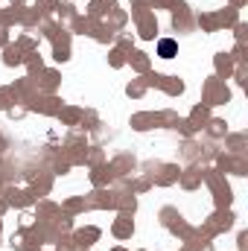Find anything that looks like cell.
<instances>
[{"label":"cell","instance_id":"obj_1","mask_svg":"<svg viewBox=\"0 0 248 251\" xmlns=\"http://www.w3.org/2000/svg\"><path fill=\"white\" fill-rule=\"evenodd\" d=\"M234 225V216H231V210H219L216 216H210V222H207V228H204V234H216V231H222V228H231Z\"/></svg>","mask_w":248,"mask_h":251},{"label":"cell","instance_id":"obj_2","mask_svg":"<svg viewBox=\"0 0 248 251\" xmlns=\"http://www.w3.org/2000/svg\"><path fill=\"white\" fill-rule=\"evenodd\" d=\"M134 21H137V26H140V38H155V32H158V21H155L149 12L137 15Z\"/></svg>","mask_w":248,"mask_h":251},{"label":"cell","instance_id":"obj_3","mask_svg":"<svg viewBox=\"0 0 248 251\" xmlns=\"http://www.w3.org/2000/svg\"><path fill=\"white\" fill-rule=\"evenodd\" d=\"M6 201L9 204H18V207H26V204H32L35 201V193L32 190H6Z\"/></svg>","mask_w":248,"mask_h":251},{"label":"cell","instance_id":"obj_4","mask_svg":"<svg viewBox=\"0 0 248 251\" xmlns=\"http://www.w3.org/2000/svg\"><path fill=\"white\" fill-rule=\"evenodd\" d=\"M131 234H134V222H131V213H120V219L114 222V237L125 240V237H131Z\"/></svg>","mask_w":248,"mask_h":251},{"label":"cell","instance_id":"obj_5","mask_svg":"<svg viewBox=\"0 0 248 251\" xmlns=\"http://www.w3.org/2000/svg\"><path fill=\"white\" fill-rule=\"evenodd\" d=\"M134 170V158L131 155H120V158H114V164H111V173L114 176H125V173H131Z\"/></svg>","mask_w":248,"mask_h":251},{"label":"cell","instance_id":"obj_6","mask_svg":"<svg viewBox=\"0 0 248 251\" xmlns=\"http://www.w3.org/2000/svg\"><path fill=\"white\" fill-rule=\"evenodd\" d=\"M158 88H164L167 94H173V97H175V94H181V91H184V82H181V79H175V76H161V85H158Z\"/></svg>","mask_w":248,"mask_h":251},{"label":"cell","instance_id":"obj_7","mask_svg":"<svg viewBox=\"0 0 248 251\" xmlns=\"http://www.w3.org/2000/svg\"><path fill=\"white\" fill-rule=\"evenodd\" d=\"M73 240H76V246L82 249V246H91L94 240H99V231H97V228H82V231H76Z\"/></svg>","mask_w":248,"mask_h":251},{"label":"cell","instance_id":"obj_8","mask_svg":"<svg viewBox=\"0 0 248 251\" xmlns=\"http://www.w3.org/2000/svg\"><path fill=\"white\" fill-rule=\"evenodd\" d=\"M155 123H158V114H134L131 117V126L137 131H146V128H152Z\"/></svg>","mask_w":248,"mask_h":251},{"label":"cell","instance_id":"obj_9","mask_svg":"<svg viewBox=\"0 0 248 251\" xmlns=\"http://www.w3.org/2000/svg\"><path fill=\"white\" fill-rule=\"evenodd\" d=\"M204 123H207V105H196L190 114V126L198 131V128H204Z\"/></svg>","mask_w":248,"mask_h":251},{"label":"cell","instance_id":"obj_10","mask_svg":"<svg viewBox=\"0 0 248 251\" xmlns=\"http://www.w3.org/2000/svg\"><path fill=\"white\" fill-rule=\"evenodd\" d=\"M114 178V173H111V167H97L94 173H91V181L97 184V187H102V184H108Z\"/></svg>","mask_w":248,"mask_h":251},{"label":"cell","instance_id":"obj_11","mask_svg":"<svg viewBox=\"0 0 248 251\" xmlns=\"http://www.w3.org/2000/svg\"><path fill=\"white\" fill-rule=\"evenodd\" d=\"M178 167H173V164H167V167H161V176L155 178L158 184H173V181H178Z\"/></svg>","mask_w":248,"mask_h":251},{"label":"cell","instance_id":"obj_12","mask_svg":"<svg viewBox=\"0 0 248 251\" xmlns=\"http://www.w3.org/2000/svg\"><path fill=\"white\" fill-rule=\"evenodd\" d=\"M175 53H178V44L175 41H170V38L158 41V56L161 59H175Z\"/></svg>","mask_w":248,"mask_h":251},{"label":"cell","instance_id":"obj_13","mask_svg":"<svg viewBox=\"0 0 248 251\" xmlns=\"http://www.w3.org/2000/svg\"><path fill=\"white\" fill-rule=\"evenodd\" d=\"M114 6H117L114 0H94L88 12H91V18H97V15H105V12H114Z\"/></svg>","mask_w":248,"mask_h":251},{"label":"cell","instance_id":"obj_14","mask_svg":"<svg viewBox=\"0 0 248 251\" xmlns=\"http://www.w3.org/2000/svg\"><path fill=\"white\" fill-rule=\"evenodd\" d=\"M3 62L9 64V67H12V64H21V62H24V50H21L18 44H15V47H6V56H3Z\"/></svg>","mask_w":248,"mask_h":251},{"label":"cell","instance_id":"obj_15","mask_svg":"<svg viewBox=\"0 0 248 251\" xmlns=\"http://www.w3.org/2000/svg\"><path fill=\"white\" fill-rule=\"evenodd\" d=\"M56 85H59V73H56V70H47V73L41 76V85H38V88H44V91H56Z\"/></svg>","mask_w":248,"mask_h":251},{"label":"cell","instance_id":"obj_16","mask_svg":"<svg viewBox=\"0 0 248 251\" xmlns=\"http://www.w3.org/2000/svg\"><path fill=\"white\" fill-rule=\"evenodd\" d=\"M161 222H164L167 228H173L175 222H181V213H178V210H173V207H164V210H161Z\"/></svg>","mask_w":248,"mask_h":251},{"label":"cell","instance_id":"obj_17","mask_svg":"<svg viewBox=\"0 0 248 251\" xmlns=\"http://www.w3.org/2000/svg\"><path fill=\"white\" fill-rule=\"evenodd\" d=\"M178 178H181V184H184L187 190H193L198 181H201V173H198V170H187L184 176H178Z\"/></svg>","mask_w":248,"mask_h":251},{"label":"cell","instance_id":"obj_18","mask_svg":"<svg viewBox=\"0 0 248 251\" xmlns=\"http://www.w3.org/2000/svg\"><path fill=\"white\" fill-rule=\"evenodd\" d=\"M128 62H131L134 70H146V67H149V56H146V53H131Z\"/></svg>","mask_w":248,"mask_h":251},{"label":"cell","instance_id":"obj_19","mask_svg":"<svg viewBox=\"0 0 248 251\" xmlns=\"http://www.w3.org/2000/svg\"><path fill=\"white\" fill-rule=\"evenodd\" d=\"M59 18H64V21H76V6H73V3H59Z\"/></svg>","mask_w":248,"mask_h":251},{"label":"cell","instance_id":"obj_20","mask_svg":"<svg viewBox=\"0 0 248 251\" xmlns=\"http://www.w3.org/2000/svg\"><path fill=\"white\" fill-rule=\"evenodd\" d=\"M59 117H62L64 123H76V120L82 117V111H76V108H67V111H59Z\"/></svg>","mask_w":248,"mask_h":251},{"label":"cell","instance_id":"obj_21","mask_svg":"<svg viewBox=\"0 0 248 251\" xmlns=\"http://www.w3.org/2000/svg\"><path fill=\"white\" fill-rule=\"evenodd\" d=\"M216 70H219V73H228V70H231V59H228L225 53L216 56Z\"/></svg>","mask_w":248,"mask_h":251},{"label":"cell","instance_id":"obj_22","mask_svg":"<svg viewBox=\"0 0 248 251\" xmlns=\"http://www.w3.org/2000/svg\"><path fill=\"white\" fill-rule=\"evenodd\" d=\"M210 128H207V131H210V134H213V137H219V134H225V123H222V120H210Z\"/></svg>","mask_w":248,"mask_h":251},{"label":"cell","instance_id":"obj_23","mask_svg":"<svg viewBox=\"0 0 248 251\" xmlns=\"http://www.w3.org/2000/svg\"><path fill=\"white\" fill-rule=\"evenodd\" d=\"M53 59H56V62H67V59H70V47H56Z\"/></svg>","mask_w":248,"mask_h":251},{"label":"cell","instance_id":"obj_24","mask_svg":"<svg viewBox=\"0 0 248 251\" xmlns=\"http://www.w3.org/2000/svg\"><path fill=\"white\" fill-rule=\"evenodd\" d=\"M146 91V82H134V85H128V97H140Z\"/></svg>","mask_w":248,"mask_h":251},{"label":"cell","instance_id":"obj_25","mask_svg":"<svg viewBox=\"0 0 248 251\" xmlns=\"http://www.w3.org/2000/svg\"><path fill=\"white\" fill-rule=\"evenodd\" d=\"M29 70H41V59H35V53H29V59H24Z\"/></svg>","mask_w":248,"mask_h":251},{"label":"cell","instance_id":"obj_26","mask_svg":"<svg viewBox=\"0 0 248 251\" xmlns=\"http://www.w3.org/2000/svg\"><path fill=\"white\" fill-rule=\"evenodd\" d=\"M219 21H222V24H234V21H237V12H234V9H228V12H222V15H219Z\"/></svg>","mask_w":248,"mask_h":251},{"label":"cell","instance_id":"obj_27","mask_svg":"<svg viewBox=\"0 0 248 251\" xmlns=\"http://www.w3.org/2000/svg\"><path fill=\"white\" fill-rule=\"evenodd\" d=\"M123 56H125L123 50H114V53H111V64H114V67H120V64H123V62H125Z\"/></svg>","mask_w":248,"mask_h":251},{"label":"cell","instance_id":"obj_28","mask_svg":"<svg viewBox=\"0 0 248 251\" xmlns=\"http://www.w3.org/2000/svg\"><path fill=\"white\" fill-rule=\"evenodd\" d=\"M38 9H44V12H53V9H59V3L56 0H41V6Z\"/></svg>","mask_w":248,"mask_h":251},{"label":"cell","instance_id":"obj_29","mask_svg":"<svg viewBox=\"0 0 248 251\" xmlns=\"http://www.w3.org/2000/svg\"><path fill=\"white\" fill-rule=\"evenodd\" d=\"M131 44H134V41H131L128 35H120V47H123V50H131Z\"/></svg>","mask_w":248,"mask_h":251},{"label":"cell","instance_id":"obj_30","mask_svg":"<svg viewBox=\"0 0 248 251\" xmlns=\"http://www.w3.org/2000/svg\"><path fill=\"white\" fill-rule=\"evenodd\" d=\"M26 114V108H9V117H24Z\"/></svg>","mask_w":248,"mask_h":251},{"label":"cell","instance_id":"obj_31","mask_svg":"<svg viewBox=\"0 0 248 251\" xmlns=\"http://www.w3.org/2000/svg\"><path fill=\"white\" fill-rule=\"evenodd\" d=\"M234 3H237V6H240V3H243V0H234Z\"/></svg>","mask_w":248,"mask_h":251},{"label":"cell","instance_id":"obj_32","mask_svg":"<svg viewBox=\"0 0 248 251\" xmlns=\"http://www.w3.org/2000/svg\"><path fill=\"white\" fill-rule=\"evenodd\" d=\"M114 251H123V249H114Z\"/></svg>","mask_w":248,"mask_h":251},{"label":"cell","instance_id":"obj_33","mask_svg":"<svg viewBox=\"0 0 248 251\" xmlns=\"http://www.w3.org/2000/svg\"><path fill=\"white\" fill-rule=\"evenodd\" d=\"M12 3H15V0H12ZM18 3H21V0H18Z\"/></svg>","mask_w":248,"mask_h":251},{"label":"cell","instance_id":"obj_34","mask_svg":"<svg viewBox=\"0 0 248 251\" xmlns=\"http://www.w3.org/2000/svg\"><path fill=\"white\" fill-rule=\"evenodd\" d=\"M0 108H3V105H0Z\"/></svg>","mask_w":248,"mask_h":251}]
</instances>
